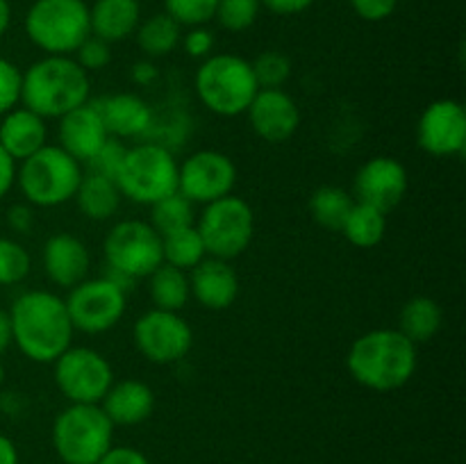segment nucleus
Here are the masks:
<instances>
[{"label": "nucleus", "instance_id": "1", "mask_svg": "<svg viewBox=\"0 0 466 464\" xmlns=\"http://www.w3.org/2000/svg\"><path fill=\"white\" fill-rule=\"evenodd\" d=\"M12 321V344L35 364H53L73 346L71 317L66 303L50 289H27L7 309Z\"/></svg>", "mask_w": 466, "mask_h": 464}, {"label": "nucleus", "instance_id": "2", "mask_svg": "<svg viewBox=\"0 0 466 464\" xmlns=\"http://www.w3.org/2000/svg\"><path fill=\"white\" fill-rule=\"evenodd\" d=\"M419 367V346L399 328H376L350 344L346 371L360 387L378 394L400 389L414 378Z\"/></svg>", "mask_w": 466, "mask_h": 464}, {"label": "nucleus", "instance_id": "3", "mask_svg": "<svg viewBox=\"0 0 466 464\" xmlns=\"http://www.w3.org/2000/svg\"><path fill=\"white\" fill-rule=\"evenodd\" d=\"M91 100V76L71 55H44L23 71L21 105L41 118H62Z\"/></svg>", "mask_w": 466, "mask_h": 464}, {"label": "nucleus", "instance_id": "4", "mask_svg": "<svg viewBox=\"0 0 466 464\" xmlns=\"http://www.w3.org/2000/svg\"><path fill=\"white\" fill-rule=\"evenodd\" d=\"M85 166L76 157L59 148L57 144H46L16 166V187L23 200L35 209H53L71 203L80 187Z\"/></svg>", "mask_w": 466, "mask_h": 464}, {"label": "nucleus", "instance_id": "5", "mask_svg": "<svg viewBox=\"0 0 466 464\" xmlns=\"http://www.w3.org/2000/svg\"><path fill=\"white\" fill-rule=\"evenodd\" d=\"M194 91L208 112L235 118L246 114L259 86L248 59L232 53H214L196 68Z\"/></svg>", "mask_w": 466, "mask_h": 464}, {"label": "nucleus", "instance_id": "6", "mask_svg": "<svg viewBox=\"0 0 466 464\" xmlns=\"http://www.w3.org/2000/svg\"><path fill=\"white\" fill-rule=\"evenodd\" d=\"M114 430L100 405L68 403L53 419L50 441L62 464H96L114 446Z\"/></svg>", "mask_w": 466, "mask_h": 464}, {"label": "nucleus", "instance_id": "7", "mask_svg": "<svg viewBox=\"0 0 466 464\" xmlns=\"http://www.w3.org/2000/svg\"><path fill=\"white\" fill-rule=\"evenodd\" d=\"M177 159L157 141H141L126 150L116 185L121 196L135 205H155L177 191Z\"/></svg>", "mask_w": 466, "mask_h": 464}, {"label": "nucleus", "instance_id": "8", "mask_svg": "<svg viewBox=\"0 0 466 464\" xmlns=\"http://www.w3.org/2000/svg\"><path fill=\"white\" fill-rule=\"evenodd\" d=\"M25 35L44 55H73L91 35L85 0H35L27 7Z\"/></svg>", "mask_w": 466, "mask_h": 464}, {"label": "nucleus", "instance_id": "9", "mask_svg": "<svg viewBox=\"0 0 466 464\" xmlns=\"http://www.w3.org/2000/svg\"><path fill=\"white\" fill-rule=\"evenodd\" d=\"M196 227L208 250V257L232 262L253 244L255 212L248 200L230 194L203 205V212L196 217Z\"/></svg>", "mask_w": 466, "mask_h": 464}, {"label": "nucleus", "instance_id": "10", "mask_svg": "<svg viewBox=\"0 0 466 464\" xmlns=\"http://www.w3.org/2000/svg\"><path fill=\"white\" fill-rule=\"evenodd\" d=\"M103 257L114 276L146 280L162 259V237L148 221L123 218L114 223L103 239Z\"/></svg>", "mask_w": 466, "mask_h": 464}, {"label": "nucleus", "instance_id": "11", "mask_svg": "<svg viewBox=\"0 0 466 464\" xmlns=\"http://www.w3.org/2000/svg\"><path fill=\"white\" fill-rule=\"evenodd\" d=\"M50 367L55 387L68 403L100 405L116 380L109 359L91 346H68Z\"/></svg>", "mask_w": 466, "mask_h": 464}, {"label": "nucleus", "instance_id": "12", "mask_svg": "<svg viewBox=\"0 0 466 464\" xmlns=\"http://www.w3.org/2000/svg\"><path fill=\"white\" fill-rule=\"evenodd\" d=\"M73 330L82 335H105L126 317L127 291L107 276L86 277L71 287L64 298Z\"/></svg>", "mask_w": 466, "mask_h": 464}, {"label": "nucleus", "instance_id": "13", "mask_svg": "<svg viewBox=\"0 0 466 464\" xmlns=\"http://www.w3.org/2000/svg\"><path fill=\"white\" fill-rule=\"evenodd\" d=\"M132 341L144 359L157 367L182 362L194 348V330L180 312L150 308L132 326Z\"/></svg>", "mask_w": 466, "mask_h": 464}, {"label": "nucleus", "instance_id": "14", "mask_svg": "<svg viewBox=\"0 0 466 464\" xmlns=\"http://www.w3.org/2000/svg\"><path fill=\"white\" fill-rule=\"evenodd\" d=\"M237 177L230 155L214 148L196 150L177 164V191L194 205H209L235 194Z\"/></svg>", "mask_w": 466, "mask_h": 464}, {"label": "nucleus", "instance_id": "15", "mask_svg": "<svg viewBox=\"0 0 466 464\" xmlns=\"http://www.w3.org/2000/svg\"><path fill=\"white\" fill-rule=\"evenodd\" d=\"M410 189V173L400 159L391 155H376L367 159L353 176L355 203L371 205L380 212L390 214L399 207Z\"/></svg>", "mask_w": 466, "mask_h": 464}, {"label": "nucleus", "instance_id": "16", "mask_svg": "<svg viewBox=\"0 0 466 464\" xmlns=\"http://www.w3.org/2000/svg\"><path fill=\"white\" fill-rule=\"evenodd\" d=\"M417 144L432 157H455L466 148V112L455 98L432 100L417 121Z\"/></svg>", "mask_w": 466, "mask_h": 464}, {"label": "nucleus", "instance_id": "17", "mask_svg": "<svg viewBox=\"0 0 466 464\" xmlns=\"http://www.w3.org/2000/svg\"><path fill=\"white\" fill-rule=\"evenodd\" d=\"M250 127L267 144H285L299 132L300 107L285 89H259L246 109Z\"/></svg>", "mask_w": 466, "mask_h": 464}, {"label": "nucleus", "instance_id": "18", "mask_svg": "<svg viewBox=\"0 0 466 464\" xmlns=\"http://www.w3.org/2000/svg\"><path fill=\"white\" fill-rule=\"evenodd\" d=\"M41 267L46 277L59 289H71L91 273V250L73 232H55L41 248Z\"/></svg>", "mask_w": 466, "mask_h": 464}, {"label": "nucleus", "instance_id": "19", "mask_svg": "<svg viewBox=\"0 0 466 464\" xmlns=\"http://www.w3.org/2000/svg\"><path fill=\"white\" fill-rule=\"evenodd\" d=\"M91 103L98 109L107 135L114 139H139L155 126V112L148 100L132 91H118Z\"/></svg>", "mask_w": 466, "mask_h": 464}, {"label": "nucleus", "instance_id": "20", "mask_svg": "<svg viewBox=\"0 0 466 464\" xmlns=\"http://www.w3.org/2000/svg\"><path fill=\"white\" fill-rule=\"evenodd\" d=\"M191 298L209 312H223L239 298V276L232 262L218 257H205L189 271Z\"/></svg>", "mask_w": 466, "mask_h": 464}, {"label": "nucleus", "instance_id": "21", "mask_svg": "<svg viewBox=\"0 0 466 464\" xmlns=\"http://www.w3.org/2000/svg\"><path fill=\"white\" fill-rule=\"evenodd\" d=\"M109 139L96 105L86 103L57 118V146L85 166Z\"/></svg>", "mask_w": 466, "mask_h": 464}, {"label": "nucleus", "instance_id": "22", "mask_svg": "<svg viewBox=\"0 0 466 464\" xmlns=\"http://www.w3.org/2000/svg\"><path fill=\"white\" fill-rule=\"evenodd\" d=\"M155 405H157V396L153 387L139 378L114 380L100 400V408L114 423V428H132L148 421L155 412Z\"/></svg>", "mask_w": 466, "mask_h": 464}, {"label": "nucleus", "instance_id": "23", "mask_svg": "<svg viewBox=\"0 0 466 464\" xmlns=\"http://www.w3.org/2000/svg\"><path fill=\"white\" fill-rule=\"evenodd\" d=\"M48 144V121L32 109L14 107L0 116V146L16 162H23Z\"/></svg>", "mask_w": 466, "mask_h": 464}, {"label": "nucleus", "instance_id": "24", "mask_svg": "<svg viewBox=\"0 0 466 464\" xmlns=\"http://www.w3.org/2000/svg\"><path fill=\"white\" fill-rule=\"evenodd\" d=\"M139 23V0H94V5H89L91 35L107 44H118L135 36Z\"/></svg>", "mask_w": 466, "mask_h": 464}, {"label": "nucleus", "instance_id": "25", "mask_svg": "<svg viewBox=\"0 0 466 464\" xmlns=\"http://www.w3.org/2000/svg\"><path fill=\"white\" fill-rule=\"evenodd\" d=\"M73 203L77 205V212L82 217L89 218V221L103 223L116 217L118 209H121L123 196L116 180L85 171L80 187H77L76 196H73Z\"/></svg>", "mask_w": 466, "mask_h": 464}, {"label": "nucleus", "instance_id": "26", "mask_svg": "<svg viewBox=\"0 0 466 464\" xmlns=\"http://www.w3.org/2000/svg\"><path fill=\"white\" fill-rule=\"evenodd\" d=\"M441 323H444L441 305L431 296H414L405 300L399 312V330L417 346L435 339L437 332L441 330Z\"/></svg>", "mask_w": 466, "mask_h": 464}, {"label": "nucleus", "instance_id": "27", "mask_svg": "<svg viewBox=\"0 0 466 464\" xmlns=\"http://www.w3.org/2000/svg\"><path fill=\"white\" fill-rule=\"evenodd\" d=\"M146 280H148V296L153 308L167 309V312H182L189 305L191 287L187 271L162 262Z\"/></svg>", "mask_w": 466, "mask_h": 464}, {"label": "nucleus", "instance_id": "28", "mask_svg": "<svg viewBox=\"0 0 466 464\" xmlns=\"http://www.w3.org/2000/svg\"><path fill=\"white\" fill-rule=\"evenodd\" d=\"M182 27L167 12L144 18L135 32V41L146 59L168 57L180 45Z\"/></svg>", "mask_w": 466, "mask_h": 464}, {"label": "nucleus", "instance_id": "29", "mask_svg": "<svg viewBox=\"0 0 466 464\" xmlns=\"http://www.w3.org/2000/svg\"><path fill=\"white\" fill-rule=\"evenodd\" d=\"M339 232L355 248H376L387 235V214L371 205L355 203Z\"/></svg>", "mask_w": 466, "mask_h": 464}, {"label": "nucleus", "instance_id": "30", "mask_svg": "<svg viewBox=\"0 0 466 464\" xmlns=\"http://www.w3.org/2000/svg\"><path fill=\"white\" fill-rule=\"evenodd\" d=\"M353 205V194L337 185H323L314 189L312 196H309V214H312L314 223L332 232L341 230Z\"/></svg>", "mask_w": 466, "mask_h": 464}, {"label": "nucleus", "instance_id": "31", "mask_svg": "<svg viewBox=\"0 0 466 464\" xmlns=\"http://www.w3.org/2000/svg\"><path fill=\"white\" fill-rule=\"evenodd\" d=\"M208 257L203 239H200L198 227L189 226L182 230L171 232V235L162 237V259L164 264L180 268V271L189 273L191 268L198 267L203 259Z\"/></svg>", "mask_w": 466, "mask_h": 464}, {"label": "nucleus", "instance_id": "32", "mask_svg": "<svg viewBox=\"0 0 466 464\" xmlns=\"http://www.w3.org/2000/svg\"><path fill=\"white\" fill-rule=\"evenodd\" d=\"M196 217H198L196 214V205L191 200H187L180 191H176V194L150 205L148 223L157 230L159 237H164L176 230H182V227L194 226Z\"/></svg>", "mask_w": 466, "mask_h": 464}, {"label": "nucleus", "instance_id": "33", "mask_svg": "<svg viewBox=\"0 0 466 464\" xmlns=\"http://www.w3.org/2000/svg\"><path fill=\"white\" fill-rule=\"evenodd\" d=\"M30 271V250L14 237H0V287L21 285Z\"/></svg>", "mask_w": 466, "mask_h": 464}, {"label": "nucleus", "instance_id": "34", "mask_svg": "<svg viewBox=\"0 0 466 464\" xmlns=\"http://www.w3.org/2000/svg\"><path fill=\"white\" fill-rule=\"evenodd\" d=\"M250 66L259 89H282L291 77V59L280 50H264Z\"/></svg>", "mask_w": 466, "mask_h": 464}, {"label": "nucleus", "instance_id": "35", "mask_svg": "<svg viewBox=\"0 0 466 464\" xmlns=\"http://www.w3.org/2000/svg\"><path fill=\"white\" fill-rule=\"evenodd\" d=\"M262 3L259 0H218L214 21L228 32H246L258 23Z\"/></svg>", "mask_w": 466, "mask_h": 464}, {"label": "nucleus", "instance_id": "36", "mask_svg": "<svg viewBox=\"0 0 466 464\" xmlns=\"http://www.w3.org/2000/svg\"><path fill=\"white\" fill-rule=\"evenodd\" d=\"M218 0H164V12L180 27L208 25L214 21Z\"/></svg>", "mask_w": 466, "mask_h": 464}, {"label": "nucleus", "instance_id": "37", "mask_svg": "<svg viewBox=\"0 0 466 464\" xmlns=\"http://www.w3.org/2000/svg\"><path fill=\"white\" fill-rule=\"evenodd\" d=\"M126 150H127V146L123 144L121 139H114V136H109V139L103 144V148H100L98 153H96L94 157L85 164V171L98 173V176L116 180V173H118V168H121L123 157H126Z\"/></svg>", "mask_w": 466, "mask_h": 464}, {"label": "nucleus", "instance_id": "38", "mask_svg": "<svg viewBox=\"0 0 466 464\" xmlns=\"http://www.w3.org/2000/svg\"><path fill=\"white\" fill-rule=\"evenodd\" d=\"M71 57L91 76V73L103 71V68H107L109 64H112V44L89 35Z\"/></svg>", "mask_w": 466, "mask_h": 464}, {"label": "nucleus", "instance_id": "39", "mask_svg": "<svg viewBox=\"0 0 466 464\" xmlns=\"http://www.w3.org/2000/svg\"><path fill=\"white\" fill-rule=\"evenodd\" d=\"M23 71L7 57H0V116L21 105Z\"/></svg>", "mask_w": 466, "mask_h": 464}, {"label": "nucleus", "instance_id": "40", "mask_svg": "<svg viewBox=\"0 0 466 464\" xmlns=\"http://www.w3.org/2000/svg\"><path fill=\"white\" fill-rule=\"evenodd\" d=\"M214 44H217V39H214V32L208 25L187 27V32L180 39V45L187 57L198 59V62L214 55Z\"/></svg>", "mask_w": 466, "mask_h": 464}, {"label": "nucleus", "instance_id": "41", "mask_svg": "<svg viewBox=\"0 0 466 464\" xmlns=\"http://www.w3.org/2000/svg\"><path fill=\"white\" fill-rule=\"evenodd\" d=\"M400 0H349L350 9L358 18L367 23H380L394 16Z\"/></svg>", "mask_w": 466, "mask_h": 464}, {"label": "nucleus", "instance_id": "42", "mask_svg": "<svg viewBox=\"0 0 466 464\" xmlns=\"http://www.w3.org/2000/svg\"><path fill=\"white\" fill-rule=\"evenodd\" d=\"M5 223H7L9 230L18 237H25L35 230L36 226V212L32 205H27L25 200L23 203L9 205L7 212H5Z\"/></svg>", "mask_w": 466, "mask_h": 464}, {"label": "nucleus", "instance_id": "43", "mask_svg": "<svg viewBox=\"0 0 466 464\" xmlns=\"http://www.w3.org/2000/svg\"><path fill=\"white\" fill-rule=\"evenodd\" d=\"M96 464H150V459L135 446H112Z\"/></svg>", "mask_w": 466, "mask_h": 464}, {"label": "nucleus", "instance_id": "44", "mask_svg": "<svg viewBox=\"0 0 466 464\" xmlns=\"http://www.w3.org/2000/svg\"><path fill=\"white\" fill-rule=\"evenodd\" d=\"M259 3L278 16H296V14L308 12L317 0H259Z\"/></svg>", "mask_w": 466, "mask_h": 464}, {"label": "nucleus", "instance_id": "45", "mask_svg": "<svg viewBox=\"0 0 466 464\" xmlns=\"http://www.w3.org/2000/svg\"><path fill=\"white\" fill-rule=\"evenodd\" d=\"M130 80L137 86H153L159 80V68L153 59H139L130 66Z\"/></svg>", "mask_w": 466, "mask_h": 464}, {"label": "nucleus", "instance_id": "46", "mask_svg": "<svg viewBox=\"0 0 466 464\" xmlns=\"http://www.w3.org/2000/svg\"><path fill=\"white\" fill-rule=\"evenodd\" d=\"M16 159L9 157L3 146H0V200L16 187Z\"/></svg>", "mask_w": 466, "mask_h": 464}, {"label": "nucleus", "instance_id": "47", "mask_svg": "<svg viewBox=\"0 0 466 464\" xmlns=\"http://www.w3.org/2000/svg\"><path fill=\"white\" fill-rule=\"evenodd\" d=\"M18 462H21V455H18L16 444L12 441V437L0 432V464H18Z\"/></svg>", "mask_w": 466, "mask_h": 464}, {"label": "nucleus", "instance_id": "48", "mask_svg": "<svg viewBox=\"0 0 466 464\" xmlns=\"http://www.w3.org/2000/svg\"><path fill=\"white\" fill-rule=\"evenodd\" d=\"M12 346V321L7 309H0V355Z\"/></svg>", "mask_w": 466, "mask_h": 464}, {"label": "nucleus", "instance_id": "49", "mask_svg": "<svg viewBox=\"0 0 466 464\" xmlns=\"http://www.w3.org/2000/svg\"><path fill=\"white\" fill-rule=\"evenodd\" d=\"M9 25H12V5L9 0H0V39L7 35Z\"/></svg>", "mask_w": 466, "mask_h": 464}, {"label": "nucleus", "instance_id": "50", "mask_svg": "<svg viewBox=\"0 0 466 464\" xmlns=\"http://www.w3.org/2000/svg\"><path fill=\"white\" fill-rule=\"evenodd\" d=\"M5 378H7V373H5V364H3V359H0V389H3V385H5Z\"/></svg>", "mask_w": 466, "mask_h": 464}]
</instances>
